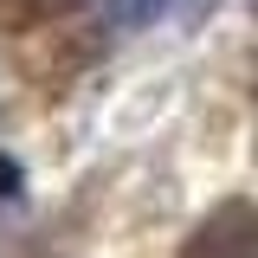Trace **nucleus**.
I'll return each mask as SVG.
<instances>
[{
    "instance_id": "nucleus-1",
    "label": "nucleus",
    "mask_w": 258,
    "mask_h": 258,
    "mask_svg": "<svg viewBox=\"0 0 258 258\" xmlns=\"http://www.w3.org/2000/svg\"><path fill=\"white\" fill-rule=\"evenodd\" d=\"M181 258H258V213L252 207H220V213L187 239Z\"/></svg>"
},
{
    "instance_id": "nucleus-2",
    "label": "nucleus",
    "mask_w": 258,
    "mask_h": 258,
    "mask_svg": "<svg viewBox=\"0 0 258 258\" xmlns=\"http://www.w3.org/2000/svg\"><path fill=\"white\" fill-rule=\"evenodd\" d=\"M174 0H110V26L116 32H149L155 20H168Z\"/></svg>"
},
{
    "instance_id": "nucleus-3",
    "label": "nucleus",
    "mask_w": 258,
    "mask_h": 258,
    "mask_svg": "<svg viewBox=\"0 0 258 258\" xmlns=\"http://www.w3.org/2000/svg\"><path fill=\"white\" fill-rule=\"evenodd\" d=\"M207 7H220V0H174L168 20H207Z\"/></svg>"
}]
</instances>
